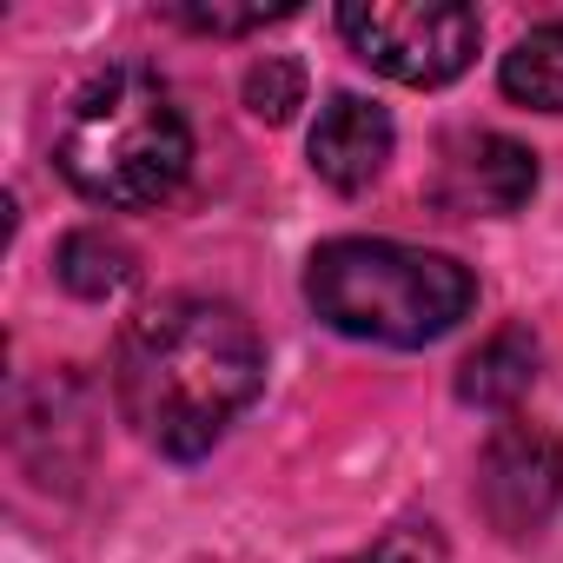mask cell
Segmentation results:
<instances>
[{
    "label": "cell",
    "mask_w": 563,
    "mask_h": 563,
    "mask_svg": "<svg viewBox=\"0 0 563 563\" xmlns=\"http://www.w3.org/2000/svg\"><path fill=\"white\" fill-rule=\"evenodd\" d=\"M258 378H265V345L252 319L199 292L146 306L113 352L120 418L166 457L212 451L219 431L252 405Z\"/></svg>",
    "instance_id": "6da1fadb"
},
{
    "label": "cell",
    "mask_w": 563,
    "mask_h": 563,
    "mask_svg": "<svg viewBox=\"0 0 563 563\" xmlns=\"http://www.w3.org/2000/svg\"><path fill=\"white\" fill-rule=\"evenodd\" d=\"M186 159H192L186 113H179L173 87L146 67L93 74L74 93V107L60 120V140H54L60 179L80 199L107 206V212L159 206L186 179Z\"/></svg>",
    "instance_id": "7a4b0ae2"
},
{
    "label": "cell",
    "mask_w": 563,
    "mask_h": 563,
    "mask_svg": "<svg viewBox=\"0 0 563 563\" xmlns=\"http://www.w3.org/2000/svg\"><path fill=\"white\" fill-rule=\"evenodd\" d=\"M306 299L332 332L411 352L444 339L477 306V278L451 252L398 239H332L306 265Z\"/></svg>",
    "instance_id": "3957f363"
},
{
    "label": "cell",
    "mask_w": 563,
    "mask_h": 563,
    "mask_svg": "<svg viewBox=\"0 0 563 563\" xmlns=\"http://www.w3.org/2000/svg\"><path fill=\"white\" fill-rule=\"evenodd\" d=\"M345 41L358 47V60H372L378 74L405 80V87H444L477 60V14L457 0H352L339 8Z\"/></svg>",
    "instance_id": "277c9868"
},
{
    "label": "cell",
    "mask_w": 563,
    "mask_h": 563,
    "mask_svg": "<svg viewBox=\"0 0 563 563\" xmlns=\"http://www.w3.org/2000/svg\"><path fill=\"white\" fill-rule=\"evenodd\" d=\"M563 504V444L543 424H497L477 457V510L504 537H530Z\"/></svg>",
    "instance_id": "5b68a950"
},
{
    "label": "cell",
    "mask_w": 563,
    "mask_h": 563,
    "mask_svg": "<svg viewBox=\"0 0 563 563\" xmlns=\"http://www.w3.org/2000/svg\"><path fill=\"white\" fill-rule=\"evenodd\" d=\"M444 206L457 212H517L537 192V159L510 133H457L444 146Z\"/></svg>",
    "instance_id": "8992f818"
},
{
    "label": "cell",
    "mask_w": 563,
    "mask_h": 563,
    "mask_svg": "<svg viewBox=\"0 0 563 563\" xmlns=\"http://www.w3.org/2000/svg\"><path fill=\"white\" fill-rule=\"evenodd\" d=\"M391 159V113L365 93H332L312 126V166L339 192H365Z\"/></svg>",
    "instance_id": "52a82bcc"
},
{
    "label": "cell",
    "mask_w": 563,
    "mask_h": 563,
    "mask_svg": "<svg viewBox=\"0 0 563 563\" xmlns=\"http://www.w3.org/2000/svg\"><path fill=\"white\" fill-rule=\"evenodd\" d=\"M530 378H537V339L523 325H504L457 365V398L477 411H510L530 391Z\"/></svg>",
    "instance_id": "ba28073f"
},
{
    "label": "cell",
    "mask_w": 563,
    "mask_h": 563,
    "mask_svg": "<svg viewBox=\"0 0 563 563\" xmlns=\"http://www.w3.org/2000/svg\"><path fill=\"white\" fill-rule=\"evenodd\" d=\"M504 93L537 107V113H563V21L530 27L504 54Z\"/></svg>",
    "instance_id": "9c48e42d"
},
{
    "label": "cell",
    "mask_w": 563,
    "mask_h": 563,
    "mask_svg": "<svg viewBox=\"0 0 563 563\" xmlns=\"http://www.w3.org/2000/svg\"><path fill=\"white\" fill-rule=\"evenodd\" d=\"M54 272L74 299H120L133 286V252L107 232H67L54 252Z\"/></svg>",
    "instance_id": "30bf717a"
},
{
    "label": "cell",
    "mask_w": 563,
    "mask_h": 563,
    "mask_svg": "<svg viewBox=\"0 0 563 563\" xmlns=\"http://www.w3.org/2000/svg\"><path fill=\"white\" fill-rule=\"evenodd\" d=\"M245 107H252V120H265V126H286V120L306 107V67L286 60V54H265V60L245 74Z\"/></svg>",
    "instance_id": "8fae6325"
},
{
    "label": "cell",
    "mask_w": 563,
    "mask_h": 563,
    "mask_svg": "<svg viewBox=\"0 0 563 563\" xmlns=\"http://www.w3.org/2000/svg\"><path fill=\"white\" fill-rule=\"evenodd\" d=\"M299 8H166V21L192 27V34H252V27H272V21H292Z\"/></svg>",
    "instance_id": "7c38bea8"
},
{
    "label": "cell",
    "mask_w": 563,
    "mask_h": 563,
    "mask_svg": "<svg viewBox=\"0 0 563 563\" xmlns=\"http://www.w3.org/2000/svg\"><path fill=\"white\" fill-rule=\"evenodd\" d=\"M339 563H444V543H438L431 523H398V530H385L372 550L339 556Z\"/></svg>",
    "instance_id": "4fadbf2b"
}]
</instances>
